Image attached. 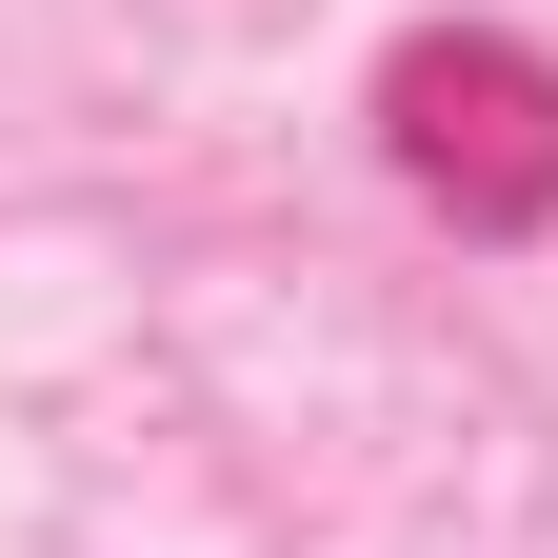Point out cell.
Listing matches in <instances>:
<instances>
[{"label":"cell","mask_w":558,"mask_h":558,"mask_svg":"<svg viewBox=\"0 0 558 558\" xmlns=\"http://www.w3.org/2000/svg\"><path fill=\"white\" fill-rule=\"evenodd\" d=\"M379 140L459 240H538L558 220V60L499 40V21H418L379 60Z\"/></svg>","instance_id":"1"}]
</instances>
